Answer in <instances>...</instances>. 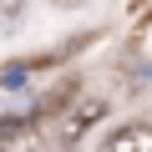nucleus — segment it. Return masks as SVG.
Segmentation results:
<instances>
[{"instance_id":"7ed1b4c3","label":"nucleus","mask_w":152,"mask_h":152,"mask_svg":"<svg viewBox=\"0 0 152 152\" xmlns=\"http://www.w3.org/2000/svg\"><path fill=\"white\" fill-rule=\"evenodd\" d=\"M5 152H56V142H51V132H36V122H26L20 132H10Z\"/></svg>"},{"instance_id":"39448f33","label":"nucleus","mask_w":152,"mask_h":152,"mask_svg":"<svg viewBox=\"0 0 152 152\" xmlns=\"http://www.w3.org/2000/svg\"><path fill=\"white\" fill-rule=\"evenodd\" d=\"M26 81V66H5V71H0V86H20Z\"/></svg>"},{"instance_id":"f03ea898","label":"nucleus","mask_w":152,"mask_h":152,"mask_svg":"<svg viewBox=\"0 0 152 152\" xmlns=\"http://www.w3.org/2000/svg\"><path fill=\"white\" fill-rule=\"evenodd\" d=\"M102 112H107L102 102H81L71 117H61V122H56V137H61V142H76V137H81V132H86V127H91Z\"/></svg>"},{"instance_id":"f257e3e1","label":"nucleus","mask_w":152,"mask_h":152,"mask_svg":"<svg viewBox=\"0 0 152 152\" xmlns=\"http://www.w3.org/2000/svg\"><path fill=\"white\" fill-rule=\"evenodd\" d=\"M102 152H152V127L147 122H127V127H117L102 142Z\"/></svg>"},{"instance_id":"423d86ee","label":"nucleus","mask_w":152,"mask_h":152,"mask_svg":"<svg viewBox=\"0 0 152 152\" xmlns=\"http://www.w3.org/2000/svg\"><path fill=\"white\" fill-rule=\"evenodd\" d=\"M51 5H61V10H76V5H86V0H51Z\"/></svg>"},{"instance_id":"20e7f679","label":"nucleus","mask_w":152,"mask_h":152,"mask_svg":"<svg viewBox=\"0 0 152 152\" xmlns=\"http://www.w3.org/2000/svg\"><path fill=\"white\" fill-rule=\"evenodd\" d=\"M20 5L26 0H0V31H5L10 20H20Z\"/></svg>"}]
</instances>
